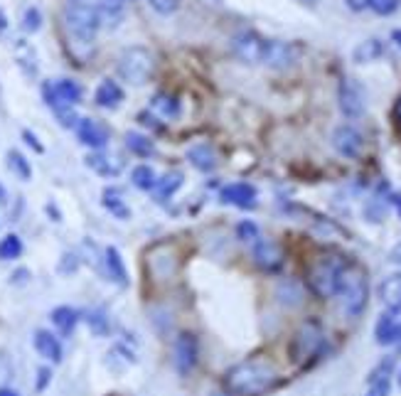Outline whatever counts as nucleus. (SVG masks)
<instances>
[{"label":"nucleus","mask_w":401,"mask_h":396,"mask_svg":"<svg viewBox=\"0 0 401 396\" xmlns=\"http://www.w3.org/2000/svg\"><path fill=\"white\" fill-rule=\"evenodd\" d=\"M278 372L266 357H251L224 374V387L234 396H261L276 387Z\"/></svg>","instance_id":"nucleus-1"},{"label":"nucleus","mask_w":401,"mask_h":396,"mask_svg":"<svg viewBox=\"0 0 401 396\" xmlns=\"http://www.w3.org/2000/svg\"><path fill=\"white\" fill-rule=\"evenodd\" d=\"M64 28L69 35V45L94 47L96 32L101 28V15L96 5L89 3H69L64 8Z\"/></svg>","instance_id":"nucleus-2"},{"label":"nucleus","mask_w":401,"mask_h":396,"mask_svg":"<svg viewBox=\"0 0 401 396\" xmlns=\"http://www.w3.org/2000/svg\"><path fill=\"white\" fill-rule=\"evenodd\" d=\"M347 264L338 256H320L308 266V288L318 298L328 301L340 293L342 274H345Z\"/></svg>","instance_id":"nucleus-3"},{"label":"nucleus","mask_w":401,"mask_h":396,"mask_svg":"<svg viewBox=\"0 0 401 396\" xmlns=\"http://www.w3.org/2000/svg\"><path fill=\"white\" fill-rule=\"evenodd\" d=\"M342 305H345V313L350 318H357L362 310L367 308V298H370V286H367V276L362 274L357 266H347L345 274H342L340 293Z\"/></svg>","instance_id":"nucleus-4"},{"label":"nucleus","mask_w":401,"mask_h":396,"mask_svg":"<svg viewBox=\"0 0 401 396\" xmlns=\"http://www.w3.org/2000/svg\"><path fill=\"white\" fill-rule=\"evenodd\" d=\"M119 74L124 82L141 87L153 74V55L146 47H128L119 57Z\"/></svg>","instance_id":"nucleus-5"},{"label":"nucleus","mask_w":401,"mask_h":396,"mask_svg":"<svg viewBox=\"0 0 401 396\" xmlns=\"http://www.w3.org/2000/svg\"><path fill=\"white\" fill-rule=\"evenodd\" d=\"M82 87H79L74 79H57V82H45L42 84V99L50 106L52 111H62V109H72L82 101Z\"/></svg>","instance_id":"nucleus-6"},{"label":"nucleus","mask_w":401,"mask_h":396,"mask_svg":"<svg viewBox=\"0 0 401 396\" xmlns=\"http://www.w3.org/2000/svg\"><path fill=\"white\" fill-rule=\"evenodd\" d=\"M325 347V335L320 330L318 323H306L301 330L293 337V345H291V355L296 362H306L313 360L323 352Z\"/></svg>","instance_id":"nucleus-7"},{"label":"nucleus","mask_w":401,"mask_h":396,"mask_svg":"<svg viewBox=\"0 0 401 396\" xmlns=\"http://www.w3.org/2000/svg\"><path fill=\"white\" fill-rule=\"evenodd\" d=\"M266 45L269 40L259 35V32H239V35L232 37V52L247 64H264L266 57Z\"/></svg>","instance_id":"nucleus-8"},{"label":"nucleus","mask_w":401,"mask_h":396,"mask_svg":"<svg viewBox=\"0 0 401 396\" xmlns=\"http://www.w3.org/2000/svg\"><path fill=\"white\" fill-rule=\"evenodd\" d=\"M180 269V259L175 254L173 246H155V249L148 254V271L158 278V281H170L175 278Z\"/></svg>","instance_id":"nucleus-9"},{"label":"nucleus","mask_w":401,"mask_h":396,"mask_svg":"<svg viewBox=\"0 0 401 396\" xmlns=\"http://www.w3.org/2000/svg\"><path fill=\"white\" fill-rule=\"evenodd\" d=\"M340 111L347 119H360L365 114V89L355 82V79H342L338 89Z\"/></svg>","instance_id":"nucleus-10"},{"label":"nucleus","mask_w":401,"mask_h":396,"mask_svg":"<svg viewBox=\"0 0 401 396\" xmlns=\"http://www.w3.org/2000/svg\"><path fill=\"white\" fill-rule=\"evenodd\" d=\"M197 355H200V350H197V337L190 335V333H183L175 337V345H173V362H175V369H178V374H187L195 369L197 365Z\"/></svg>","instance_id":"nucleus-11"},{"label":"nucleus","mask_w":401,"mask_h":396,"mask_svg":"<svg viewBox=\"0 0 401 396\" xmlns=\"http://www.w3.org/2000/svg\"><path fill=\"white\" fill-rule=\"evenodd\" d=\"M77 136H79V143H82V146L92 148V151H104V148L109 146L111 133L101 121L79 119L77 121Z\"/></svg>","instance_id":"nucleus-12"},{"label":"nucleus","mask_w":401,"mask_h":396,"mask_svg":"<svg viewBox=\"0 0 401 396\" xmlns=\"http://www.w3.org/2000/svg\"><path fill=\"white\" fill-rule=\"evenodd\" d=\"M333 146L342 158H360L365 148V138L355 126H338L333 133Z\"/></svg>","instance_id":"nucleus-13"},{"label":"nucleus","mask_w":401,"mask_h":396,"mask_svg":"<svg viewBox=\"0 0 401 396\" xmlns=\"http://www.w3.org/2000/svg\"><path fill=\"white\" fill-rule=\"evenodd\" d=\"M254 264L261 271L274 274L283 266V249L271 239H256L254 242Z\"/></svg>","instance_id":"nucleus-14"},{"label":"nucleus","mask_w":401,"mask_h":396,"mask_svg":"<svg viewBox=\"0 0 401 396\" xmlns=\"http://www.w3.org/2000/svg\"><path fill=\"white\" fill-rule=\"evenodd\" d=\"M224 205H234L239 210H254L256 207V187L249 183H232L222 190Z\"/></svg>","instance_id":"nucleus-15"},{"label":"nucleus","mask_w":401,"mask_h":396,"mask_svg":"<svg viewBox=\"0 0 401 396\" xmlns=\"http://www.w3.org/2000/svg\"><path fill=\"white\" fill-rule=\"evenodd\" d=\"M293 62H296V47L288 45V42H281V40H269L264 64L276 67V69H286V67H291Z\"/></svg>","instance_id":"nucleus-16"},{"label":"nucleus","mask_w":401,"mask_h":396,"mask_svg":"<svg viewBox=\"0 0 401 396\" xmlns=\"http://www.w3.org/2000/svg\"><path fill=\"white\" fill-rule=\"evenodd\" d=\"M379 298H382L387 313H401V274H392L384 278L382 286H379Z\"/></svg>","instance_id":"nucleus-17"},{"label":"nucleus","mask_w":401,"mask_h":396,"mask_svg":"<svg viewBox=\"0 0 401 396\" xmlns=\"http://www.w3.org/2000/svg\"><path fill=\"white\" fill-rule=\"evenodd\" d=\"M87 168H92L96 175H101V178H119L121 170H124V163H121L116 155H106L101 151H94L92 155H87Z\"/></svg>","instance_id":"nucleus-18"},{"label":"nucleus","mask_w":401,"mask_h":396,"mask_svg":"<svg viewBox=\"0 0 401 396\" xmlns=\"http://www.w3.org/2000/svg\"><path fill=\"white\" fill-rule=\"evenodd\" d=\"M35 350L40 352V357L50 362H62V342L57 335L47 333V330H37L35 333Z\"/></svg>","instance_id":"nucleus-19"},{"label":"nucleus","mask_w":401,"mask_h":396,"mask_svg":"<svg viewBox=\"0 0 401 396\" xmlns=\"http://www.w3.org/2000/svg\"><path fill=\"white\" fill-rule=\"evenodd\" d=\"M94 101L101 109H119L121 101H124V89H121L114 79H104V82L96 87Z\"/></svg>","instance_id":"nucleus-20"},{"label":"nucleus","mask_w":401,"mask_h":396,"mask_svg":"<svg viewBox=\"0 0 401 396\" xmlns=\"http://www.w3.org/2000/svg\"><path fill=\"white\" fill-rule=\"evenodd\" d=\"M104 264H106V274L114 283H119V286H128V271H126V264L124 259H121V251L116 249V246H109V249L104 251Z\"/></svg>","instance_id":"nucleus-21"},{"label":"nucleus","mask_w":401,"mask_h":396,"mask_svg":"<svg viewBox=\"0 0 401 396\" xmlns=\"http://www.w3.org/2000/svg\"><path fill=\"white\" fill-rule=\"evenodd\" d=\"M187 160H190L197 170H202V173H212V170L217 168V153L212 151L207 143L192 146L190 151H187Z\"/></svg>","instance_id":"nucleus-22"},{"label":"nucleus","mask_w":401,"mask_h":396,"mask_svg":"<svg viewBox=\"0 0 401 396\" xmlns=\"http://www.w3.org/2000/svg\"><path fill=\"white\" fill-rule=\"evenodd\" d=\"M52 323H55V328L60 330L62 337H69L79 323V313L74 308H69V305H60V308L52 310Z\"/></svg>","instance_id":"nucleus-23"},{"label":"nucleus","mask_w":401,"mask_h":396,"mask_svg":"<svg viewBox=\"0 0 401 396\" xmlns=\"http://www.w3.org/2000/svg\"><path fill=\"white\" fill-rule=\"evenodd\" d=\"M389 372H392V362H382V365L374 369L367 396H389V389H392V384H389Z\"/></svg>","instance_id":"nucleus-24"},{"label":"nucleus","mask_w":401,"mask_h":396,"mask_svg":"<svg viewBox=\"0 0 401 396\" xmlns=\"http://www.w3.org/2000/svg\"><path fill=\"white\" fill-rule=\"evenodd\" d=\"M384 52V45L382 40H377V37H372V40H365L360 42V45L355 47V52H352V60L357 64H370L374 60H379Z\"/></svg>","instance_id":"nucleus-25"},{"label":"nucleus","mask_w":401,"mask_h":396,"mask_svg":"<svg viewBox=\"0 0 401 396\" xmlns=\"http://www.w3.org/2000/svg\"><path fill=\"white\" fill-rule=\"evenodd\" d=\"M104 207L109 210L114 217H119V219H128L131 217V210L126 207V202H124V192L119 190V187H106L104 190Z\"/></svg>","instance_id":"nucleus-26"},{"label":"nucleus","mask_w":401,"mask_h":396,"mask_svg":"<svg viewBox=\"0 0 401 396\" xmlns=\"http://www.w3.org/2000/svg\"><path fill=\"white\" fill-rule=\"evenodd\" d=\"M183 187V173H178V170H173V173L163 175V178H158V183H155V197H158L160 202H165L168 197H173L175 192Z\"/></svg>","instance_id":"nucleus-27"},{"label":"nucleus","mask_w":401,"mask_h":396,"mask_svg":"<svg viewBox=\"0 0 401 396\" xmlns=\"http://www.w3.org/2000/svg\"><path fill=\"white\" fill-rule=\"evenodd\" d=\"M397 333H399V323L394 320V315L384 313L377 323V330H374L377 342L379 345H394V342H397Z\"/></svg>","instance_id":"nucleus-28"},{"label":"nucleus","mask_w":401,"mask_h":396,"mask_svg":"<svg viewBox=\"0 0 401 396\" xmlns=\"http://www.w3.org/2000/svg\"><path fill=\"white\" fill-rule=\"evenodd\" d=\"M126 148L133 155H138V158H151V155L155 153V143L148 136L138 133V131H128L126 133Z\"/></svg>","instance_id":"nucleus-29"},{"label":"nucleus","mask_w":401,"mask_h":396,"mask_svg":"<svg viewBox=\"0 0 401 396\" xmlns=\"http://www.w3.org/2000/svg\"><path fill=\"white\" fill-rule=\"evenodd\" d=\"M151 109L163 119H178L180 116V101L170 94H155L151 101Z\"/></svg>","instance_id":"nucleus-30"},{"label":"nucleus","mask_w":401,"mask_h":396,"mask_svg":"<svg viewBox=\"0 0 401 396\" xmlns=\"http://www.w3.org/2000/svg\"><path fill=\"white\" fill-rule=\"evenodd\" d=\"M131 183H133V187H138V190L151 192V190H155L158 175H155V170L151 165H136V168L131 170Z\"/></svg>","instance_id":"nucleus-31"},{"label":"nucleus","mask_w":401,"mask_h":396,"mask_svg":"<svg viewBox=\"0 0 401 396\" xmlns=\"http://www.w3.org/2000/svg\"><path fill=\"white\" fill-rule=\"evenodd\" d=\"M8 168L13 170V175H18L20 180H28L32 178V165H30V160L25 158L23 153L20 151H8Z\"/></svg>","instance_id":"nucleus-32"},{"label":"nucleus","mask_w":401,"mask_h":396,"mask_svg":"<svg viewBox=\"0 0 401 396\" xmlns=\"http://www.w3.org/2000/svg\"><path fill=\"white\" fill-rule=\"evenodd\" d=\"M20 254H23V242H20V237L18 234H5V237L0 239V261L20 259Z\"/></svg>","instance_id":"nucleus-33"},{"label":"nucleus","mask_w":401,"mask_h":396,"mask_svg":"<svg viewBox=\"0 0 401 396\" xmlns=\"http://www.w3.org/2000/svg\"><path fill=\"white\" fill-rule=\"evenodd\" d=\"M87 323H89V328H92L96 335H106V333H109V320H106V315L101 313V310H94V313H89Z\"/></svg>","instance_id":"nucleus-34"},{"label":"nucleus","mask_w":401,"mask_h":396,"mask_svg":"<svg viewBox=\"0 0 401 396\" xmlns=\"http://www.w3.org/2000/svg\"><path fill=\"white\" fill-rule=\"evenodd\" d=\"M399 5H401V0H370V8L377 15H392V13H397Z\"/></svg>","instance_id":"nucleus-35"},{"label":"nucleus","mask_w":401,"mask_h":396,"mask_svg":"<svg viewBox=\"0 0 401 396\" xmlns=\"http://www.w3.org/2000/svg\"><path fill=\"white\" fill-rule=\"evenodd\" d=\"M40 25H42V15H40V10H37V8H28V10H25L23 30H28V32H37V30H40Z\"/></svg>","instance_id":"nucleus-36"},{"label":"nucleus","mask_w":401,"mask_h":396,"mask_svg":"<svg viewBox=\"0 0 401 396\" xmlns=\"http://www.w3.org/2000/svg\"><path fill=\"white\" fill-rule=\"evenodd\" d=\"M237 234H239V239H242V242H256V239H259V227L247 219V222H242L237 227Z\"/></svg>","instance_id":"nucleus-37"},{"label":"nucleus","mask_w":401,"mask_h":396,"mask_svg":"<svg viewBox=\"0 0 401 396\" xmlns=\"http://www.w3.org/2000/svg\"><path fill=\"white\" fill-rule=\"evenodd\" d=\"M148 3L158 15H173L178 10V0H148Z\"/></svg>","instance_id":"nucleus-38"},{"label":"nucleus","mask_w":401,"mask_h":396,"mask_svg":"<svg viewBox=\"0 0 401 396\" xmlns=\"http://www.w3.org/2000/svg\"><path fill=\"white\" fill-rule=\"evenodd\" d=\"M23 138H25V143H28V146H30L35 153H45V146H42V143L37 141V136H35L32 131H23Z\"/></svg>","instance_id":"nucleus-39"},{"label":"nucleus","mask_w":401,"mask_h":396,"mask_svg":"<svg viewBox=\"0 0 401 396\" xmlns=\"http://www.w3.org/2000/svg\"><path fill=\"white\" fill-rule=\"evenodd\" d=\"M37 377H40L37 379V392H45V387L50 384V379H52V372L47 367H42L40 372H37Z\"/></svg>","instance_id":"nucleus-40"},{"label":"nucleus","mask_w":401,"mask_h":396,"mask_svg":"<svg viewBox=\"0 0 401 396\" xmlns=\"http://www.w3.org/2000/svg\"><path fill=\"white\" fill-rule=\"evenodd\" d=\"M345 3H347V8L355 10V13H362V10L370 8V0H345Z\"/></svg>","instance_id":"nucleus-41"},{"label":"nucleus","mask_w":401,"mask_h":396,"mask_svg":"<svg viewBox=\"0 0 401 396\" xmlns=\"http://www.w3.org/2000/svg\"><path fill=\"white\" fill-rule=\"evenodd\" d=\"M389 202H392V207L397 210V214L401 217V192H394V195L389 197Z\"/></svg>","instance_id":"nucleus-42"},{"label":"nucleus","mask_w":401,"mask_h":396,"mask_svg":"<svg viewBox=\"0 0 401 396\" xmlns=\"http://www.w3.org/2000/svg\"><path fill=\"white\" fill-rule=\"evenodd\" d=\"M394 119H397L399 128H401V96H399V99H397V106H394Z\"/></svg>","instance_id":"nucleus-43"},{"label":"nucleus","mask_w":401,"mask_h":396,"mask_svg":"<svg viewBox=\"0 0 401 396\" xmlns=\"http://www.w3.org/2000/svg\"><path fill=\"white\" fill-rule=\"evenodd\" d=\"M3 205H8V192H5L3 183H0V207H3Z\"/></svg>","instance_id":"nucleus-44"},{"label":"nucleus","mask_w":401,"mask_h":396,"mask_svg":"<svg viewBox=\"0 0 401 396\" xmlns=\"http://www.w3.org/2000/svg\"><path fill=\"white\" fill-rule=\"evenodd\" d=\"M0 396H20L15 389H0Z\"/></svg>","instance_id":"nucleus-45"},{"label":"nucleus","mask_w":401,"mask_h":396,"mask_svg":"<svg viewBox=\"0 0 401 396\" xmlns=\"http://www.w3.org/2000/svg\"><path fill=\"white\" fill-rule=\"evenodd\" d=\"M392 40L401 47V30H394V32H392Z\"/></svg>","instance_id":"nucleus-46"},{"label":"nucleus","mask_w":401,"mask_h":396,"mask_svg":"<svg viewBox=\"0 0 401 396\" xmlns=\"http://www.w3.org/2000/svg\"><path fill=\"white\" fill-rule=\"evenodd\" d=\"M392 256H394V261H399V264H401V244L392 251Z\"/></svg>","instance_id":"nucleus-47"},{"label":"nucleus","mask_w":401,"mask_h":396,"mask_svg":"<svg viewBox=\"0 0 401 396\" xmlns=\"http://www.w3.org/2000/svg\"><path fill=\"white\" fill-rule=\"evenodd\" d=\"M394 345H397L399 350H401V323H399V333H397V342H394Z\"/></svg>","instance_id":"nucleus-48"},{"label":"nucleus","mask_w":401,"mask_h":396,"mask_svg":"<svg viewBox=\"0 0 401 396\" xmlns=\"http://www.w3.org/2000/svg\"><path fill=\"white\" fill-rule=\"evenodd\" d=\"M72 3H89V5H96V0H72Z\"/></svg>","instance_id":"nucleus-49"},{"label":"nucleus","mask_w":401,"mask_h":396,"mask_svg":"<svg viewBox=\"0 0 401 396\" xmlns=\"http://www.w3.org/2000/svg\"><path fill=\"white\" fill-rule=\"evenodd\" d=\"M301 3H306V5H315L318 0H301Z\"/></svg>","instance_id":"nucleus-50"},{"label":"nucleus","mask_w":401,"mask_h":396,"mask_svg":"<svg viewBox=\"0 0 401 396\" xmlns=\"http://www.w3.org/2000/svg\"><path fill=\"white\" fill-rule=\"evenodd\" d=\"M399 382H401V377H399Z\"/></svg>","instance_id":"nucleus-51"}]
</instances>
